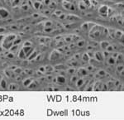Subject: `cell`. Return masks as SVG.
Instances as JSON below:
<instances>
[{
    "label": "cell",
    "instance_id": "cell-27",
    "mask_svg": "<svg viewBox=\"0 0 124 120\" xmlns=\"http://www.w3.org/2000/svg\"><path fill=\"white\" fill-rule=\"evenodd\" d=\"M122 36V31H115V38H121Z\"/></svg>",
    "mask_w": 124,
    "mask_h": 120
},
{
    "label": "cell",
    "instance_id": "cell-45",
    "mask_svg": "<svg viewBox=\"0 0 124 120\" xmlns=\"http://www.w3.org/2000/svg\"><path fill=\"white\" fill-rule=\"evenodd\" d=\"M39 70H40L41 72H42V73H44V72L45 71V67H41L40 69H39Z\"/></svg>",
    "mask_w": 124,
    "mask_h": 120
},
{
    "label": "cell",
    "instance_id": "cell-29",
    "mask_svg": "<svg viewBox=\"0 0 124 120\" xmlns=\"http://www.w3.org/2000/svg\"><path fill=\"white\" fill-rule=\"evenodd\" d=\"M20 42H21V38L18 37H16V38H15V40L13 42V45H18Z\"/></svg>",
    "mask_w": 124,
    "mask_h": 120
},
{
    "label": "cell",
    "instance_id": "cell-36",
    "mask_svg": "<svg viewBox=\"0 0 124 120\" xmlns=\"http://www.w3.org/2000/svg\"><path fill=\"white\" fill-rule=\"evenodd\" d=\"M45 27H52L53 24L51 22H46V23H45Z\"/></svg>",
    "mask_w": 124,
    "mask_h": 120
},
{
    "label": "cell",
    "instance_id": "cell-33",
    "mask_svg": "<svg viewBox=\"0 0 124 120\" xmlns=\"http://www.w3.org/2000/svg\"><path fill=\"white\" fill-rule=\"evenodd\" d=\"M79 5V8H80L81 10H84V9H86V7H87L84 3H80Z\"/></svg>",
    "mask_w": 124,
    "mask_h": 120
},
{
    "label": "cell",
    "instance_id": "cell-23",
    "mask_svg": "<svg viewBox=\"0 0 124 120\" xmlns=\"http://www.w3.org/2000/svg\"><path fill=\"white\" fill-rule=\"evenodd\" d=\"M79 79V76L77 75H73V76L71 77V79H70V84H73V85H75V83H76L77 80Z\"/></svg>",
    "mask_w": 124,
    "mask_h": 120
},
{
    "label": "cell",
    "instance_id": "cell-7",
    "mask_svg": "<svg viewBox=\"0 0 124 120\" xmlns=\"http://www.w3.org/2000/svg\"><path fill=\"white\" fill-rule=\"evenodd\" d=\"M94 59L96 60V61H98V62H101V61H103V60H104V57H103V52H99V51H98V52H95L94 53Z\"/></svg>",
    "mask_w": 124,
    "mask_h": 120
},
{
    "label": "cell",
    "instance_id": "cell-47",
    "mask_svg": "<svg viewBox=\"0 0 124 120\" xmlns=\"http://www.w3.org/2000/svg\"><path fill=\"white\" fill-rule=\"evenodd\" d=\"M17 79H18V80H21V77L18 76V77H17Z\"/></svg>",
    "mask_w": 124,
    "mask_h": 120
},
{
    "label": "cell",
    "instance_id": "cell-8",
    "mask_svg": "<svg viewBox=\"0 0 124 120\" xmlns=\"http://www.w3.org/2000/svg\"><path fill=\"white\" fill-rule=\"evenodd\" d=\"M56 82L60 85H65L66 83V78L64 75H59L56 77Z\"/></svg>",
    "mask_w": 124,
    "mask_h": 120
},
{
    "label": "cell",
    "instance_id": "cell-22",
    "mask_svg": "<svg viewBox=\"0 0 124 120\" xmlns=\"http://www.w3.org/2000/svg\"><path fill=\"white\" fill-rule=\"evenodd\" d=\"M8 89L9 90H17L18 89V85L17 84H11L8 86Z\"/></svg>",
    "mask_w": 124,
    "mask_h": 120
},
{
    "label": "cell",
    "instance_id": "cell-13",
    "mask_svg": "<svg viewBox=\"0 0 124 120\" xmlns=\"http://www.w3.org/2000/svg\"><path fill=\"white\" fill-rule=\"evenodd\" d=\"M81 60H82L84 63H89V60H90V57H89V54H88L87 52H85V53H83V55L81 56Z\"/></svg>",
    "mask_w": 124,
    "mask_h": 120
},
{
    "label": "cell",
    "instance_id": "cell-10",
    "mask_svg": "<svg viewBox=\"0 0 124 120\" xmlns=\"http://www.w3.org/2000/svg\"><path fill=\"white\" fill-rule=\"evenodd\" d=\"M99 13L100 15H102L103 17H106L108 14V8L107 6H102L99 8Z\"/></svg>",
    "mask_w": 124,
    "mask_h": 120
},
{
    "label": "cell",
    "instance_id": "cell-20",
    "mask_svg": "<svg viewBox=\"0 0 124 120\" xmlns=\"http://www.w3.org/2000/svg\"><path fill=\"white\" fill-rule=\"evenodd\" d=\"M18 57H19L20 59H26V53L24 52V50H23V48L20 50L19 53H18Z\"/></svg>",
    "mask_w": 124,
    "mask_h": 120
},
{
    "label": "cell",
    "instance_id": "cell-4",
    "mask_svg": "<svg viewBox=\"0 0 124 120\" xmlns=\"http://www.w3.org/2000/svg\"><path fill=\"white\" fill-rule=\"evenodd\" d=\"M88 74H89L88 70L86 68H84V67H80L78 70V72H77V75L79 77H84L86 75H88Z\"/></svg>",
    "mask_w": 124,
    "mask_h": 120
},
{
    "label": "cell",
    "instance_id": "cell-24",
    "mask_svg": "<svg viewBox=\"0 0 124 120\" xmlns=\"http://www.w3.org/2000/svg\"><path fill=\"white\" fill-rule=\"evenodd\" d=\"M45 70L47 72V73H51V72H52L53 70H54V67H52V66H45Z\"/></svg>",
    "mask_w": 124,
    "mask_h": 120
},
{
    "label": "cell",
    "instance_id": "cell-41",
    "mask_svg": "<svg viewBox=\"0 0 124 120\" xmlns=\"http://www.w3.org/2000/svg\"><path fill=\"white\" fill-rule=\"evenodd\" d=\"M79 58H80V55L79 54H75V56H74V59H75V60H79Z\"/></svg>",
    "mask_w": 124,
    "mask_h": 120
},
{
    "label": "cell",
    "instance_id": "cell-34",
    "mask_svg": "<svg viewBox=\"0 0 124 120\" xmlns=\"http://www.w3.org/2000/svg\"><path fill=\"white\" fill-rule=\"evenodd\" d=\"M86 69H87L88 71H89H89H94V66L91 65V66H88V67L86 68Z\"/></svg>",
    "mask_w": 124,
    "mask_h": 120
},
{
    "label": "cell",
    "instance_id": "cell-2",
    "mask_svg": "<svg viewBox=\"0 0 124 120\" xmlns=\"http://www.w3.org/2000/svg\"><path fill=\"white\" fill-rule=\"evenodd\" d=\"M103 27L101 26H95L93 27L89 32V37L91 39H98L101 37V34L103 33Z\"/></svg>",
    "mask_w": 124,
    "mask_h": 120
},
{
    "label": "cell",
    "instance_id": "cell-15",
    "mask_svg": "<svg viewBox=\"0 0 124 120\" xmlns=\"http://www.w3.org/2000/svg\"><path fill=\"white\" fill-rule=\"evenodd\" d=\"M33 80H34L33 78H27V79H25V80L23 81V85H24V86L27 87L28 85H29L30 84L32 83V82L33 81Z\"/></svg>",
    "mask_w": 124,
    "mask_h": 120
},
{
    "label": "cell",
    "instance_id": "cell-37",
    "mask_svg": "<svg viewBox=\"0 0 124 120\" xmlns=\"http://www.w3.org/2000/svg\"><path fill=\"white\" fill-rule=\"evenodd\" d=\"M24 46H32V43L31 42H29V41H27V42H26L24 43Z\"/></svg>",
    "mask_w": 124,
    "mask_h": 120
},
{
    "label": "cell",
    "instance_id": "cell-26",
    "mask_svg": "<svg viewBox=\"0 0 124 120\" xmlns=\"http://www.w3.org/2000/svg\"><path fill=\"white\" fill-rule=\"evenodd\" d=\"M84 44H85V42H84V40H79V42H77V46H79V47H82L84 46Z\"/></svg>",
    "mask_w": 124,
    "mask_h": 120
},
{
    "label": "cell",
    "instance_id": "cell-43",
    "mask_svg": "<svg viewBox=\"0 0 124 120\" xmlns=\"http://www.w3.org/2000/svg\"><path fill=\"white\" fill-rule=\"evenodd\" d=\"M7 56H8V57H9V58H13L14 55H13V53H8Z\"/></svg>",
    "mask_w": 124,
    "mask_h": 120
},
{
    "label": "cell",
    "instance_id": "cell-32",
    "mask_svg": "<svg viewBox=\"0 0 124 120\" xmlns=\"http://www.w3.org/2000/svg\"><path fill=\"white\" fill-rule=\"evenodd\" d=\"M72 40H73V38H72L71 37H65V42H66V43H70V42H71Z\"/></svg>",
    "mask_w": 124,
    "mask_h": 120
},
{
    "label": "cell",
    "instance_id": "cell-9",
    "mask_svg": "<svg viewBox=\"0 0 124 120\" xmlns=\"http://www.w3.org/2000/svg\"><path fill=\"white\" fill-rule=\"evenodd\" d=\"M23 50H24V52L26 53V57H28V56H30V54L32 53V50H33V48H32V46H23Z\"/></svg>",
    "mask_w": 124,
    "mask_h": 120
},
{
    "label": "cell",
    "instance_id": "cell-3",
    "mask_svg": "<svg viewBox=\"0 0 124 120\" xmlns=\"http://www.w3.org/2000/svg\"><path fill=\"white\" fill-rule=\"evenodd\" d=\"M9 16V12L4 8H0V19H5Z\"/></svg>",
    "mask_w": 124,
    "mask_h": 120
},
{
    "label": "cell",
    "instance_id": "cell-19",
    "mask_svg": "<svg viewBox=\"0 0 124 120\" xmlns=\"http://www.w3.org/2000/svg\"><path fill=\"white\" fill-rule=\"evenodd\" d=\"M37 86H38V83L37 82V80H34L32 82V83L28 85L27 87H28V89H35Z\"/></svg>",
    "mask_w": 124,
    "mask_h": 120
},
{
    "label": "cell",
    "instance_id": "cell-21",
    "mask_svg": "<svg viewBox=\"0 0 124 120\" xmlns=\"http://www.w3.org/2000/svg\"><path fill=\"white\" fill-rule=\"evenodd\" d=\"M59 56H60V53L55 50V51H53V52L51 53V61H52V60H56V59H57Z\"/></svg>",
    "mask_w": 124,
    "mask_h": 120
},
{
    "label": "cell",
    "instance_id": "cell-44",
    "mask_svg": "<svg viewBox=\"0 0 124 120\" xmlns=\"http://www.w3.org/2000/svg\"><path fill=\"white\" fill-rule=\"evenodd\" d=\"M4 38V35H3V34H0V43L3 42Z\"/></svg>",
    "mask_w": 124,
    "mask_h": 120
},
{
    "label": "cell",
    "instance_id": "cell-16",
    "mask_svg": "<svg viewBox=\"0 0 124 120\" xmlns=\"http://www.w3.org/2000/svg\"><path fill=\"white\" fill-rule=\"evenodd\" d=\"M84 82H85V80H84L83 78H79L78 80H77V81H76V83H75V85H76L77 87L80 88L81 86H83V85L84 84Z\"/></svg>",
    "mask_w": 124,
    "mask_h": 120
},
{
    "label": "cell",
    "instance_id": "cell-25",
    "mask_svg": "<svg viewBox=\"0 0 124 120\" xmlns=\"http://www.w3.org/2000/svg\"><path fill=\"white\" fill-rule=\"evenodd\" d=\"M0 86H1L3 89H6V88H7V81H6L4 79H2V80L0 81Z\"/></svg>",
    "mask_w": 124,
    "mask_h": 120
},
{
    "label": "cell",
    "instance_id": "cell-12",
    "mask_svg": "<svg viewBox=\"0 0 124 120\" xmlns=\"http://www.w3.org/2000/svg\"><path fill=\"white\" fill-rule=\"evenodd\" d=\"M102 85H103V84H102L101 82H99V81L95 82L94 85H93V89H94V90H101Z\"/></svg>",
    "mask_w": 124,
    "mask_h": 120
},
{
    "label": "cell",
    "instance_id": "cell-39",
    "mask_svg": "<svg viewBox=\"0 0 124 120\" xmlns=\"http://www.w3.org/2000/svg\"><path fill=\"white\" fill-rule=\"evenodd\" d=\"M41 58H42V55H40V54H38L37 56V57L35 58L37 61H41Z\"/></svg>",
    "mask_w": 124,
    "mask_h": 120
},
{
    "label": "cell",
    "instance_id": "cell-5",
    "mask_svg": "<svg viewBox=\"0 0 124 120\" xmlns=\"http://www.w3.org/2000/svg\"><path fill=\"white\" fill-rule=\"evenodd\" d=\"M105 60H106V62L108 66H114V65L117 63V59H116V57L112 56V55H110V56H108V58H106Z\"/></svg>",
    "mask_w": 124,
    "mask_h": 120
},
{
    "label": "cell",
    "instance_id": "cell-1",
    "mask_svg": "<svg viewBox=\"0 0 124 120\" xmlns=\"http://www.w3.org/2000/svg\"><path fill=\"white\" fill-rule=\"evenodd\" d=\"M16 37L17 36L15 34H8L6 37H4V40H3L2 46L6 50H9L13 46V42Z\"/></svg>",
    "mask_w": 124,
    "mask_h": 120
},
{
    "label": "cell",
    "instance_id": "cell-42",
    "mask_svg": "<svg viewBox=\"0 0 124 120\" xmlns=\"http://www.w3.org/2000/svg\"><path fill=\"white\" fill-rule=\"evenodd\" d=\"M51 0H44V4H45V5H49V4H50V3H51Z\"/></svg>",
    "mask_w": 124,
    "mask_h": 120
},
{
    "label": "cell",
    "instance_id": "cell-35",
    "mask_svg": "<svg viewBox=\"0 0 124 120\" xmlns=\"http://www.w3.org/2000/svg\"><path fill=\"white\" fill-rule=\"evenodd\" d=\"M56 69H57V70H60V69H63V70H65V66H63V65H58V66H56Z\"/></svg>",
    "mask_w": 124,
    "mask_h": 120
},
{
    "label": "cell",
    "instance_id": "cell-14",
    "mask_svg": "<svg viewBox=\"0 0 124 120\" xmlns=\"http://www.w3.org/2000/svg\"><path fill=\"white\" fill-rule=\"evenodd\" d=\"M123 70H124V64L123 63L119 62L118 64L117 65V66H116V70H117V73L120 74Z\"/></svg>",
    "mask_w": 124,
    "mask_h": 120
},
{
    "label": "cell",
    "instance_id": "cell-6",
    "mask_svg": "<svg viewBox=\"0 0 124 120\" xmlns=\"http://www.w3.org/2000/svg\"><path fill=\"white\" fill-rule=\"evenodd\" d=\"M63 6L65 8H66L67 10H70V11H74L75 10V5H74L72 3H70V2H67V1H64L63 2Z\"/></svg>",
    "mask_w": 124,
    "mask_h": 120
},
{
    "label": "cell",
    "instance_id": "cell-11",
    "mask_svg": "<svg viewBox=\"0 0 124 120\" xmlns=\"http://www.w3.org/2000/svg\"><path fill=\"white\" fill-rule=\"evenodd\" d=\"M38 54H39L38 50H34V49H33V50L32 51V53H31V54H30V56L27 57L28 61H32V59H35V58L37 57V56Z\"/></svg>",
    "mask_w": 124,
    "mask_h": 120
},
{
    "label": "cell",
    "instance_id": "cell-46",
    "mask_svg": "<svg viewBox=\"0 0 124 120\" xmlns=\"http://www.w3.org/2000/svg\"><path fill=\"white\" fill-rule=\"evenodd\" d=\"M5 31V28L4 27H0V33H3Z\"/></svg>",
    "mask_w": 124,
    "mask_h": 120
},
{
    "label": "cell",
    "instance_id": "cell-31",
    "mask_svg": "<svg viewBox=\"0 0 124 120\" xmlns=\"http://www.w3.org/2000/svg\"><path fill=\"white\" fill-rule=\"evenodd\" d=\"M67 73L70 74V75H75V70L74 69V68H69L68 70H67Z\"/></svg>",
    "mask_w": 124,
    "mask_h": 120
},
{
    "label": "cell",
    "instance_id": "cell-30",
    "mask_svg": "<svg viewBox=\"0 0 124 120\" xmlns=\"http://www.w3.org/2000/svg\"><path fill=\"white\" fill-rule=\"evenodd\" d=\"M103 57H104V59H106V58H108V56H110L111 53L109 52V51H108V50H105V51H103Z\"/></svg>",
    "mask_w": 124,
    "mask_h": 120
},
{
    "label": "cell",
    "instance_id": "cell-17",
    "mask_svg": "<svg viewBox=\"0 0 124 120\" xmlns=\"http://www.w3.org/2000/svg\"><path fill=\"white\" fill-rule=\"evenodd\" d=\"M99 46H100V47L103 49V50H106L107 47L109 46V42H106V41H102V42L99 43Z\"/></svg>",
    "mask_w": 124,
    "mask_h": 120
},
{
    "label": "cell",
    "instance_id": "cell-48",
    "mask_svg": "<svg viewBox=\"0 0 124 120\" xmlns=\"http://www.w3.org/2000/svg\"><path fill=\"white\" fill-rule=\"evenodd\" d=\"M2 75H0V81H1V80H2Z\"/></svg>",
    "mask_w": 124,
    "mask_h": 120
},
{
    "label": "cell",
    "instance_id": "cell-38",
    "mask_svg": "<svg viewBox=\"0 0 124 120\" xmlns=\"http://www.w3.org/2000/svg\"><path fill=\"white\" fill-rule=\"evenodd\" d=\"M108 85H106V84H104V85H102V89L101 90H108Z\"/></svg>",
    "mask_w": 124,
    "mask_h": 120
},
{
    "label": "cell",
    "instance_id": "cell-18",
    "mask_svg": "<svg viewBox=\"0 0 124 120\" xmlns=\"http://www.w3.org/2000/svg\"><path fill=\"white\" fill-rule=\"evenodd\" d=\"M96 75H98V77H100V78H103V77H105L107 75V72L105 71L104 70H99L96 73Z\"/></svg>",
    "mask_w": 124,
    "mask_h": 120
},
{
    "label": "cell",
    "instance_id": "cell-28",
    "mask_svg": "<svg viewBox=\"0 0 124 120\" xmlns=\"http://www.w3.org/2000/svg\"><path fill=\"white\" fill-rule=\"evenodd\" d=\"M22 71H23V70H22L21 68H18V67H17L16 69L13 70V72L15 73V75H20V74L22 73Z\"/></svg>",
    "mask_w": 124,
    "mask_h": 120
},
{
    "label": "cell",
    "instance_id": "cell-40",
    "mask_svg": "<svg viewBox=\"0 0 124 120\" xmlns=\"http://www.w3.org/2000/svg\"><path fill=\"white\" fill-rule=\"evenodd\" d=\"M55 14H56V16H58V17H60V16L62 14V12H61V11L57 10V11H56V12H55Z\"/></svg>",
    "mask_w": 124,
    "mask_h": 120
}]
</instances>
